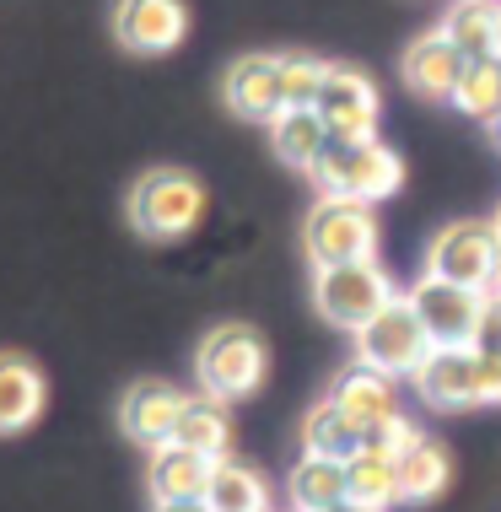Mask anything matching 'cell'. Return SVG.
Listing matches in <instances>:
<instances>
[{
  "mask_svg": "<svg viewBox=\"0 0 501 512\" xmlns=\"http://www.w3.org/2000/svg\"><path fill=\"white\" fill-rule=\"evenodd\" d=\"M124 211H130V227L141 232V238L173 243V238H184V232L200 227L205 189H200V178L184 173V168H151L130 184Z\"/></svg>",
  "mask_w": 501,
  "mask_h": 512,
  "instance_id": "obj_1",
  "label": "cell"
},
{
  "mask_svg": "<svg viewBox=\"0 0 501 512\" xmlns=\"http://www.w3.org/2000/svg\"><path fill=\"white\" fill-rule=\"evenodd\" d=\"M394 281L378 259H356V265H329L313 275V308L324 324L345 329V335H361V329L378 318L388 302H394Z\"/></svg>",
  "mask_w": 501,
  "mask_h": 512,
  "instance_id": "obj_4",
  "label": "cell"
},
{
  "mask_svg": "<svg viewBox=\"0 0 501 512\" xmlns=\"http://www.w3.org/2000/svg\"><path fill=\"white\" fill-rule=\"evenodd\" d=\"M329 399L340 405L351 421L361 426V432H383V426H394L399 415V389H394V378H383V372H372V367H361V362H351L334 378V389H329Z\"/></svg>",
  "mask_w": 501,
  "mask_h": 512,
  "instance_id": "obj_14",
  "label": "cell"
},
{
  "mask_svg": "<svg viewBox=\"0 0 501 512\" xmlns=\"http://www.w3.org/2000/svg\"><path fill=\"white\" fill-rule=\"evenodd\" d=\"M453 108H464L469 119L496 124L501 119V54H485V60L464 65V81L453 92Z\"/></svg>",
  "mask_w": 501,
  "mask_h": 512,
  "instance_id": "obj_26",
  "label": "cell"
},
{
  "mask_svg": "<svg viewBox=\"0 0 501 512\" xmlns=\"http://www.w3.org/2000/svg\"><path fill=\"white\" fill-rule=\"evenodd\" d=\"M431 351H437V345H431V335L421 329V318H415L410 297H394V302H388V308L356 335V362L372 367V372H383V378H394V383H399V378H415Z\"/></svg>",
  "mask_w": 501,
  "mask_h": 512,
  "instance_id": "obj_7",
  "label": "cell"
},
{
  "mask_svg": "<svg viewBox=\"0 0 501 512\" xmlns=\"http://www.w3.org/2000/svg\"><path fill=\"white\" fill-rule=\"evenodd\" d=\"M216 464L200 459V453H189V448H178V442H167V448H157V453H151V464H146L151 502H205Z\"/></svg>",
  "mask_w": 501,
  "mask_h": 512,
  "instance_id": "obj_17",
  "label": "cell"
},
{
  "mask_svg": "<svg viewBox=\"0 0 501 512\" xmlns=\"http://www.w3.org/2000/svg\"><path fill=\"white\" fill-rule=\"evenodd\" d=\"M464 49L453 44L448 33H426V38H415V44L405 49V81L421 98H448L453 103V92H458V81H464Z\"/></svg>",
  "mask_w": 501,
  "mask_h": 512,
  "instance_id": "obj_15",
  "label": "cell"
},
{
  "mask_svg": "<svg viewBox=\"0 0 501 512\" xmlns=\"http://www.w3.org/2000/svg\"><path fill=\"white\" fill-rule=\"evenodd\" d=\"M334 512H372V507H361V502H351V496H345V502L334 507Z\"/></svg>",
  "mask_w": 501,
  "mask_h": 512,
  "instance_id": "obj_30",
  "label": "cell"
},
{
  "mask_svg": "<svg viewBox=\"0 0 501 512\" xmlns=\"http://www.w3.org/2000/svg\"><path fill=\"white\" fill-rule=\"evenodd\" d=\"M178 448H189V453H200V459H227V448H232V410L221 405V399L211 394H189V405L184 415H178V432H173Z\"/></svg>",
  "mask_w": 501,
  "mask_h": 512,
  "instance_id": "obj_19",
  "label": "cell"
},
{
  "mask_svg": "<svg viewBox=\"0 0 501 512\" xmlns=\"http://www.w3.org/2000/svg\"><path fill=\"white\" fill-rule=\"evenodd\" d=\"M367 448V432L345 415L334 399L308 410V421H302V453L308 459H334V464H351L356 453Z\"/></svg>",
  "mask_w": 501,
  "mask_h": 512,
  "instance_id": "obj_18",
  "label": "cell"
},
{
  "mask_svg": "<svg viewBox=\"0 0 501 512\" xmlns=\"http://www.w3.org/2000/svg\"><path fill=\"white\" fill-rule=\"evenodd\" d=\"M44 399H49L44 372L17 351H0V437L27 432L44 415Z\"/></svg>",
  "mask_w": 501,
  "mask_h": 512,
  "instance_id": "obj_16",
  "label": "cell"
},
{
  "mask_svg": "<svg viewBox=\"0 0 501 512\" xmlns=\"http://www.w3.org/2000/svg\"><path fill=\"white\" fill-rule=\"evenodd\" d=\"M405 297H410L415 318H421V329L431 335V345H475L485 292L453 286V281H442V275H421Z\"/></svg>",
  "mask_w": 501,
  "mask_h": 512,
  "instance_id": "obj_9",
  "label": "cell"
},
{
  "mask_svg": "<svg viewBox=\"0 0 501 512\" xmlns=\"http://www.w3.org/2000/svg\"><path fill=\"white\" fill-rule=\"evenodd\" d=\"M475 351L485 356V362H501V297L491 292L480 308V329H475Z\"/></svg>",
  "mask_w": 501,
  "mask_h": 512,
  "instance_id": "obj_28",
  "label": "cell"
},
{
  "mask_svg": "<svg viewBox=\"0 0 501 512\" xmlns=\"http://www.w3.org/2000/svg\"><path fill=\"white\" fill-rule=\"evenodd\" d=\"M496 297H501V281H496Z\"/></svg>",
  "mask_w": 501,
  "mask_h": 512,
  "instance_id": "obj_34",
  "label": "cell"
},
{
  "mask_svg": "<svg viewBox=\"0 0 501 512\" xmlns=\"http://www.w3.org/2000/svg\"><path fill=\"white\" fill-rule=\"evenodd\" d=\"M286 502H291V512H334L345 502V464L302 453L286 480Z\"/></svg>",
  "mask_w": 501,
  "mask_h": 512,
  "instance_id": "obj_22",
  "label": "cell"
},
{
  "mask_svg": "<svg viewBox=\"0 0 501 512\" xmlns=\"http://www.w3.org/2000/svg\"><path fill=\"white\" fill-rule=\"evenodd\" d=\"M324 76H329V60H313V54H281V92H286V108H318Z\"/></svg>",
  "mask_w": 501,
  "mask_h": 512,
  "instance_id": "obj_27",
  "label": "cell"
},
{
  "mask_svg": "<svg viewBox=\"0 0 501 512\" xmlns=\"http://www.w3.org/2000/svg\"><path fill=\"white\" fill-rule=\"evenodd\" d=\"M308 254L318 270L329 265H356V259L378 254V211L361 200L324 195L308 216Z\"/></svg>",
  "mask_w": 501,
  "mask_h": 512,
  "instance_id": "obj_8",
  "label": "cell"
},
{
  "mask_svg": "<svg viewBox=\"0 0 501 512\" xmlns=\"http://www.w3.org/2000/svg\"><path fill=\"white\" fill-rule=\"evenodd\" d=\"M345 496L372 512L394 507L399 502V469H394V453H378V448H361L351 464H345Z\"/></svg>",
  "mask_w": 501,
  "mask_h": 512,
  "instance_id": "obj_24",
  "label": "cell"
},
{
  "mask_svg": "<svg viewBox=\"0 0 501 512\" xmlns=\"http://www.w3.org/2000/svg\"><path fill=\"white\" fill-rule=\"evenodd\" d=\"M221 98L238 119L254 124H275L286 114V92H281V54H243L232 60L227 81H221Z\"/></svg>",
  "mask_w": 501,
  "mask_h": 512,
  "instance_id": "obj_12",
  "label": "cell"
},
{
  "mask_svg": "<svg viewBox=\"0 0 501 512\" xmlns=\"http://www.w3.org/2000/svg\"><path fill=\"white\" fill-rule=\"evenodd\" d=\"M378 114L383 98L367 71L356 65H329L324 92H318V119L329 124L334 141H378Z\"/></svg>",
  "mask_w": 501,
  "mask_h": 512,
  "instance_id": "obj_10",
  "label": "cell"
},
{
  "mask_svg": "<svg viewBox=\"0 0 501 512\" xmlns=\"http://www.w3.org/2000/svg\"><path fill=\"white\" fill-rule=\"evenodd\" d=\"M151 512H211V507H205V502H157Z\"/></svg>",
  "mask_w": 501,
  "mask_h": 512,
  "instance_id": "obj_29",
  "label": "cell"
},
{
  "mask_svg": "<svg viewBox=\"0 0 501 512\" xmlns=\"http://www.w3.org/2000/svg\"><path fill=\"white\" fill-rule=\"evenodd\" d=\"M394 469H399V502H431V496L448 486V453L426 432H415L394 453Z\"/></svg>",
  "mask_w": 501,
  "mask_h": 512,
  "instance_id": "obj_21",
  "label": "cell"
},
{
  "mask_svg": "<svg viewBox=\"0 0 501 512\" xmlns=\"http://www.w3.org/2000/svg\"><path fill=\"white\" fill-rule=\"evenodd\" d=\"M426 275H442L453 286H469V292H496L501 281V238L491 221H453L431 238L426 254Z\"/></svg>",
  "mask_w": 501,
  "mask_h": 512,
  "instance_id": "obj_6",
  "label": "cell"
},
{
  "mask_svg": "<svg viewBox=\"0 0 501 512\" xmlns=\"http://www.w3.org/2000/svg\"><path fill=\"white\" fill-rule=\"evenodd\" d=\"M264 367H270V356H264L259 329H248V324H216L211 335L200 340V351H194L200 394L221 399V405L254 394L264 383Z\"/></svg>",
  "mask_w": 501,
  "mask_h": 512,
  "instance_id": "obj_3",
  "label": "cell"
},
{
  "mask_svg": "<svg viewBox=\"0 0 501 512\" xmlns=\"http://www.w3.org/2000/svg\"><path fill=\"white\" fill-rule=\"evenodd\" d=\"M184 405H189V394L178 389V383H157V378L130 383L124 399H119V426H124V437H130V442H141L146 453H157V448L173 442Z\"/></svg>",
  "mask_w": 501,
  "mask_h": 512,
  "instance_id": "obj_11",
  "label": "cell"
},
{
  "mask_svg": "<svg viewBox=\"0 0 501 512\" xmlns=\"http://www.w3.org/2000/svg\"><path fill=\"white\" fill-rule=\"evenodd\" d=\"M205 507H211V512H270V486H264V480H259L248 464L221 459V464L211 469Z\"/></svg>",
  "mask_w": 501,
  "mask_h": 512,
  "instance_id": "obj_25",
  "label": "cell"
},
{
  "mask_svg": "<svg viewBox=\"0 0 501 512\" xmlns=\"http://www.w3.org/2000/svg\"><path fill=\"white\" fill-rule=\"evenodd\" d=\"M270 141H275V157H281L286 168L313 173L318 162H324L334 135H329V124L318 119V108H286V114L270 124Z\"/></svg>",
  "mask_w": 501,
  "mask_h": 512,
  "instance_id": "obj_20",
  "label": "cell"
},
{
  "mask_svg": "<svg viewBox=\"0 0 501 512\" xmlns=\"http://www.w3.org/2000/svg\"><path fill=\"white\" fill-rule=\"evenodd\" d=\"M496 141H501V119H496Z\"/></svg>",
  "mask_w": 501,
  "mask_h": 512,
  "instance_id": "obj_33",
  "label": "cell"
},
{
  "mask_svg": "<svg viewBox=\"0 0 501 512\" xmlns=\"http://www.w3.org/2000/svg\"><path fill=\"white\" fill-rule=\"evenodd\" d=\"M313 184L340 200L383 205L405 184V168H399V151H388L383 141H329L324 162L313 168Z\"/></svg>",
  "mask_w": 501,
  "mask_h": 512,
  "instance_id": "obj_5",
  "label": "cell"
},
{
  "mask_svg": "<svg viewBox=\"0 0 501 512\" xmlns=\"http://www.w3.org/2000/svg\"><path fill=\"white\" fill-rule=\"evenodd\" d=\"M496 27H501V0H453L442 33L464 49V60H485L496 54Z\"/></svg>",
  "mask_w": 501,
  "mask_h": 512,
  "instance_id": "obj_23",
  "label": "cell"
},
{
  "mask_svg": "<svg viewBox=\"0 0 501 512\" xmlns=\"http://www.w3.org/2000/svg\"><path fill=\"white\" fill-rule=\"evenodd\" d=\"M410 383L431 410H475L501 399V362H485L475 345H437Z\"/></svg>",
  "mask_w": 501,
  "mask_h": 512,
  "instance_id": "obj_2",
  "label": "cell"
},
{
  "mask_svg": "<svg viewBox=\"0 0 501 512\" xmlns=\"http://www.w3.org/2000/svg\"><path fill=\"white\" fill-rule=\"evenodd\" d=\"M491 227H496V238H501V211H496V216H491Z\"/></svg>",
  "mask_w": 501,
  "mask_h": 512,
  "instance_id": "obj_31",
  "label": "cell"
},
{
  "mask_svg": "<svg viewBox=\"0 0 501 512\" xmlns=\"http://www.w3.org/2000/svg\"><path fill=\"white\" fill-rule=\"evenodd\" d=\"M496 54H501V27H496Z\"/></svg>",
  "mask_w": 501,
  "mask_h": 512,
  "instance_id": "obj_32",
  "label": "cell"
},
{
  "mask_svg": "<svg viewBox=\"0 0 501 512\" xmlns=\"http://www.w3.org/2000/svg\"><path fill=\"white\" fill-rule=\"evenodd\" d=\"M189 33L184 0H119L114 6V38L130 54H167Z\"/></svg>",
  "mask_w": 501,
  "mask_h": 512,
  "instance_id": "obj_13",
  "label": "cell"
}]
</instances>
